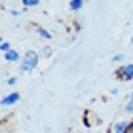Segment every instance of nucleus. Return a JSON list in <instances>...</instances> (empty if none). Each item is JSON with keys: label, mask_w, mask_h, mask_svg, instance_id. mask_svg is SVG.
I'll return each mask as SVG.
<instances>
[{"label": "nucleus", "mask_w": 133, "mask_h": 133, "mask_svg": "<svg viewBox=\"0 0 133 133\" xmlns=\"http://www.w3.org/2000/svg\"><path fill=\"white\" fill-rule=\"evenodd\" d=\"M38 63H40V55H38V53H36L34 50H29V51L23 53V57H21L19 70L23 72V74H31L32 70H36Z\"/></svg>", "instance_id": "1"}, {"label": "nucleus", "mask_w": 133, "mask_h": 133, "mask_svg": "<svg viewBox=\"0 0 133 133\" xmlns=\"http://www.w3.org/2000/svg\"><path fill=\"white\" fill-rule=\"evenodd\" d=\"M116 78L120 82H133V63H122L116 70Z\"/></svg>", "instance_id": "2"}, {"label": "nucleus", "mask_w": 133, "mask_h": 133, "mask_svg": "<svg viewBox=\"0 0 133 133\" xmlns=\"http://www.w3.org/2000/svg\"><path fill=\"white\" fill-rule=\"evenodd\" d=\"M19 99H21V95L17 93V91H10V93H6L4 97H2V107L4 108H8V107H14V105H17L19 103Z\"/></svg>", "instance_id": "3"}, {"label": "nucleus", "mask_w": 133, "mask_h": 133, "mask_svg": "<svg viewBox=\"0 0 133 133\" xmlns=\"http://www.w3.org/2000/svg\"><path fill=\"white\" fill-rule=\"evenodd\" d=\"M112 133H131L129 120H116L112 124Z\"/></svg>", "instance_id": "4"}, {"label": "nucleus", "mask_w": 133, "mask_h": 133, "mask_svg": "<svg viewBox=\"0 0 133 133\" xmlns=\"http://www.w3.org/2000/svg\"><path fill=\"white\" fill-rule=\"evenodd\" d=\"M21 53L17 51V50H11V51H8V53H4V59L8 63H21Z\"/></svg>", "instance_id": "5"}, {"label": "nucleus", "mask_w": 133, "mask_h": 133, "mask_svg": "<svg viewBox=\"0 0 133 133\" xmlns=\"http://www.w3.org/2000/svg\"><path fill=\"white\" fill-rule=\"evenodd\" d=\"M124 112L129 114V116H133V91H129L128 97H125V101H124Z\"/></svg>", "instance_id": "6"}, {"label": "nucleus", "mask_w": 133, "mask_h": 133, "mask_svg": "<svg viewBox=\"0 0 133 133\" xmlns=\"http://www.w3.org/2000/svg\"><path fill=\"white\" fill-rule=\"evenodd\" d=\"M84 8V2H82V0H70V2H69V10L70 11H80Z\"/></svg>", "instance_id": "7"}, {"label": "nucleus", "mask_w": 133, "mask_h": 133, "mask_svg": "<svg viewBox=\"0 0 133 133\" xmlns=\"http://www.w3.org/2000/svg\"><path fill=\"white\" fill-rule=\"evenodd\" d=\"M36 34H38L40 38H44V40H51V32L46 31L44 27H36Z\"/></svg>", "instance_id": "8"}, {"label": "nucleus", "mask_w": 133, "mask_h": 133, "mask_svg": "<svg viewBox=\"0 0 133 133\" xmlns=\"http://www.w3.org/2000/svg\"><path fill=\"white\" fill-rule=\"evenodd\" d=\"M21 6L29 10V8H36V6H40V2H38V0H23Z\"/></svg>", "instance_id": "9"}, {"label": "nucleus", "mask_w": 133, "mask_h": 133, "mask_svg": "<svg viewBox=\"0 0 133 133\" xmlns=\"http://www.w3.org/2000/svg\"><path fill=\"white\" fill-rule=\"evenodd\" d=\"M0 50H2V53H8V51L14 50V48H11V44L8 40H2V42H0Z\"/></svg>", "instance_id": "10"}, {"label": "nucleus", "mask_w": 133, "mask_h": 133, "mask_svg": "<svg viewBox=\"0 0 133 133\" xmlns=\"http://www.w3.org/2000/svg\"><path fill=\"white\" fill-rule=\"evenodd\" d=\"M124 59H125L124 53H114V55H112V61H114V63H122Z\"/></svg>", "instance_id": "11"}, {"label": "nucleus", "mask_w": 133, "mask_h": 133, "mask_svg": "<svg viewBox=\"0 0 133 133\" xmlns=\"http://www.w3.org/2000/svg\"><path fill=\"white\" fill-rule=\"evenodd\" d=\"M17 80H19L17 76H10V78H8V86H11V88H14L15 84H17Z\"/></svg>", "instance_id": "12"}, {"label": "nucleus", "mask_w": 133, "mask_h": 133, "mask_svg": "<svg viewBox=\"0 0 133 133\" xmlns=\"http://www.w3.org/2000/svg\"><path fill=\"white\" fill-rule=\"evenodd\" d=\"M10 14H11V17H19V15H21V11H17V10H10Z\"/></svg>", "instance_id": "13"}, {"label": "nucleus", "mask_w": 133, "mask_h": 133, "mask_svg": "<svg viewBox=\"0 0 133 133\" xmlns=\"http://www.w3.org/2000/svg\"><path fill=\"white\" fill-rule=\"evenodd\" d=\"M110 95H118V88H112L110 89Z\"/></svg>", "instance_id": "14"}, {"label": "nucleus", "mask_w": 133, "mask_h": 133, "mask_svg": "<svg viewBox=\"0 0 133 133\" xmlns=\"http://www.w3.org/2000/svg\"><path fill=\"white\" fill-rule=\"evenodd\" d=\"M129 124H131V133H133V116L129 118Z\"/></svg>", "instance_id": "15"}, {"label": "nucleus", "mask_w": 133, "mask_h": 133, "mask_svg": "<svg viewBox=\"0 0 133 133\" xmlns=\"http://www.w3.org/2000/svg\"><path fill=\"white\" fill-rule=\"evenodd\" d=\"M131 42H133V32H131Z\"/></svg>", "instance_id": "16"}]
</instances>
